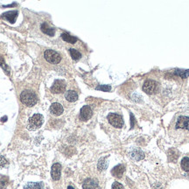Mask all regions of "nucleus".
I'll list each match as a JSON object with an SVG mask.
<instances>
[{"instance_id": "obj_1", "label": "nucleus", "mask_w": 189, "mask_h": 189, "mask_svg": "<svg viewBox=\"0 0 189 189\" xmlns=\"http://www.w3.org/2000/svg\"><path fill=\"white\" fill-rule=\"evenodd\" d=\"M20 100L21 102L28 106V107H32L37 104L38 102V98H37L36 95L33 92L30 91V90H25L21 93L20 95Z\"/></svg>"}, {"instance_id": "obj_2", "label": "nucleus", "mask_w": 189, "mask_h": 189, "mask_svg": "<svg viewBox=\"0 0 189 189\" xmlns=\"http://www.w3.org/2000/svg\"><path fill=\"white\" fill-rule=\"evenodd\" d=\"M43 116L40 114H35L32 116H31L28 120V123H27V129L33 131L36 130L39 128L41 127V125L43 124Z\"/></svg>"}, {"instance_id": "obj_3", "label": "nucleus", "mask_w": 189, "mask_h": 189, "mask_svg": "<svg viewBox=\"0 0 189 189\" xmlns=\"http://www.w3.org/2000/svg\"><path fill=\"white\" fill-rule=\"evenodd\" d=\"M44 57L51 64H57L61 60V55L54 50H46L44 53Z\"/></svg>"}, {"instance_id": "obj_4", "label": "nucleus", "mask_w": 189, "mask_h": 189, "mask_svg": "<svg viewBox=\"0 0 189 189\" xmlns=\"http://www.w3.org/2000/svg\"><path fill=\"white\" fill-rule=\"evenodd\" d=\"M107 118H108L110 124L112 126L116 127V128H122L123 126L124 123H123V117L120 115H118V114L110 113V114L108 115Z\"/></svg>"}, {"instance_id": "obj_5", "label": "nucleus", "mask_w": 189, "mask_h": 189, "mask_svg": "<svg viewBox=\"0 0 189 189\" xmlns=\"http://www.w3.org/2000/svg\"><path fill=\"white\" fill-rule=\"evenodd\" d=\"M159 85L156 81L153 80H147L143 85V90L148 95H152L158 90Z\"/></svg>"}, {"instance_id": "obj_6", "label": "nucleus", "mask_w": 189, "mask_h": 189, "mask_svg": "<svg viewBox=\"0 0 189 189\" xmlns=\"http://www.w3.org/2000/svg\"><path fill=\"white\" fill-rule=\"evenodd\" d=\"M66 89V83L61 80H56L55 81L53 86L51 87V91L55 94H60L63 93Z\"/></svg>"}, {"instance_id": "obj_7", "label": "nucleus", "mask_w": 189, "mask_h": 189, "mask_svg": "<svg viewBox=\"0 0 189 189\" xmlns=\"http://www.w3.org/2000/svg\"><path fill=\"white\" fill-rule=\"evenodd\" d=\"M175 127L177 129L189 130V117L186 116H180L178 118Z\"/></svg>"}, {"instance_id": "obj_8", "label": "nucleus", "mask_w": 189, "mask_h": 189, "mask_svg": "<svg viewBox=\"0 0 189 189\" xmlns=\"http://www.w3.org/2000/svg\"><path fill=\"white\" fill-rule=\"evenodd\" d=\"M92 116V110L91 108L88 105L83 106L81 109V113H80V118L82 121H87Z\"/></svg>"}, {"instance_id": "obj_9", "label": "nucleus", "mask_w": 189, "mask_h": 189, "mask_svg": "<svg viewBox=\"0 0 189 189\" xmlns=\"http://www.w3.org/2000/svg\"><path fill=\"white\" fill-rule=\"evenodd\" d=\"M61 165L58 163H56L52 166V170H51V175L52 179L54 180H59L61 178Z\"/></svg>"}, {"instance_id": "obj_10", "label": "nucleus", "mask_w": 189, "mask_h": 189, "mask_svg": "<svg viewBox=\"0 0 189 189\" xmlns=\"http://www.w3.org/2000/svg\"><path fill=\"white\" fill-rule=\"evenodd\" d=\"M82 187L83 189H100V187L97 182L92 179H87L83 182Z\"/></svg>"}, {"instance_id": "obj_11", "label": "nucleus", "mask_w": 189, "mask_h": 189, "mask_svg": "<svg viewBox=\"0 0 189 189\" xmlns=\"http://www.w3.org/2000/svg\"><path fill=\"white\" fill-rule=\"evenodd\" d=\"M50 112L55 116H60L63 113V107L62 105L58 103H55L50 107Z\"/></svg>"}, {"instance_id": "obj_12", "label": "nucleus", "mask_w": 189, "mask_h": 189, "mask_svg": "<svg viewBox=\"0 0 189 189\" xmlns=\"http://www.w3.org/2000/svg\"><path fill=\"white\" fill-rule=\"evenodd\" d=\"M18 16V12L17 11H11V12H7L6 13H4L2 15V18H5L7 19L10 23L13 24L16 21V18Z\"/></svg>"}, {"instance_id": "obj_13", "label": "nucleus", "mask_w": 189, "mask_h": 189, "mask_svg": "<svg viewBox=\"0 0 189 189\" xmlns=\"http://www.w3.org/2000/svg\"><path fill=\"white\" fill-rule=\"evenodd\" d=\"M124 171H125V167H124V165H116V166H115V167L112 169L111 173H112V175H113L114 177L121 178L123 176V174Z\"/></svg>"}, {"instance_id": "obj_14", "label": "nucleus", "mask_w": 189, "mask_h": 189, "mask_svg": "<svg viewBox=\"0 0 189 189\" xmlns=\"http://www.w3.org/2000/svg\"><path fill=\"white\" fill-rule=\"evenodd\" d=\"M130 157L134 159V160H136V161H139L141 159H144L145 154H144V153H143L142 151H140V150L134 149V150H132V151L130 152Z\"/></svg>"}, {"instance_id": "obj_15", "label": "nucleus", "mask_w": 189, "mask_h": 189, "mask_svg": "<svg viewBox=\"0 0 189 189\" xmlns=\"http://www.w3.org/2000/svg\"><path fill=\"white\" fill-rule=\"evenodd\" d=\"M65 98L67 99L68 102L74 103L78 99V95L77 93L74 90H68L65 93Z\"/></svg>"}, {"instance_id": "obj_16", "label": "nucleus", "mask_w": 189, "mask_h": 189, "mask_svg": "<svg viewBox=\"0 0 189 189\" xmlns=\"http://www.w3.org/2000/svg\"><path fill=\"white\" fill-rule=\"evenodd\" d=\"M61 38H62V40H63L64 41H67V42L71 43V44H74V43L77 41V39H76L75 37L71 36V35H69L67 32L62 33V34H61Z\"/></svg>"}, {"instance_id": "obj_17", "label": "nucleus", "mask_w": 189, "mask_h": 189, "mask_svg": "<svg viewBox=\"0 0 189 189\" xmlns=\"http://www.w3.org/2000/svg\"><path fill=\"white\" fill-rule=\"evenodd\" d=\"M24 189H42V184L39 182H29L25 186Z\"/></svg>"}, {"instance_id": "obj_18", "label": "nucleus", "mask_w": 189, "mask_h": 189, "mask_svg": "<svg viewBox=\"0 0 189 189\" xmlns=\"http://www.w3.org/2000/svg\"><path fill=\"white\" fill-rule=\"evenodd\" d=\"M41 30L43 32H45L46 34H48L50 36H54V34H55V29L50 28L46 23L41 25Z\"/></svg>"}, {"instance_id": "obj_19", "label": "nucleus", "mask_w": 189, "mask_h": 189, "mask_svg": "<svg viewBox=\"0 0 189 189\" xmlns=\"http://www.w3.org/2000/svg\"><path fill=\"white\" fill-rule=\"evenodd\" d=\"M69 53H70V55H71L72 59H73V60H74V61H77V60H79V59H81V53H80V52H78L77 50H75V49L71 48L70 50H69Z\"/></svg>"}, {"instance_id": "obj_20", "label": "nucleus", "mask_w": 189, "mask_h": 189, "mask_svg": "<svg viewBox=\"0 0 189 189\" xmlns=\"http://www.w3.org/2000/svg\"><path fill=\"white\" fill-rule=\"evenodd\" d=\"M8 184V177L5 175H0V189H5Z\"/></svg>"}, {"instance_id": "obj_21", "label": "nucleus", "mask_w": 189, "mask_h": 189, "mask_svg": "<svg viewBox=\"0 0 189 189\" xmlns=\"http://www.w3.org/2000/svg\"><path fill=\"white\" fill-rule=\"evenodd\" d=\"M181 168L185 172H189V158L186 157L181 160Z\"/></svg>"}, {"instance_id": "obj_22", "label": "nucleus", "mask_w": 189, "mask_h": 189, "mask_svg": "<svg viewBox=\"0 0 189 189\" xmlns=\"http://www.w3.org/2000/svg\"><path fill=\"white\" fill-rule=\"evenodd\" d=\"M175 74L180 76L181 78H187L189 75V70H182V69H177L175 71Z\"/></svg>"}, {"instance_id": "obj_23", "label": "nucleus", "mask_w": 189, "mask_h": 189, "mask_svg": "<svg viewBox=\"0 0 189 189\" xmlns=\"http://www.w3.org/2000/svg\"><path fill=\"white\" fill-rule=\"evenodd\" d=\"M169 155H168V159H169V160L170 161H172V162H174L175 160H177L178 159V155H177V151H175V150H170L169 151V153H168Z\"/></svg>"}, {"instance_id": "obj_24", "label": "nucleus", "mask_w": 189, "mask_h": 189, "mask_svg": "<svg viewBox=\"0 0 189 189\" xmlns=\"http://www.w3.org/2000/svg\"><path fill=\"white\" fill-rule=\"evenodd\" d=\"M108 166V162L105 161V159H101L98 162V169L100 171H103L104 169H106Z\"/></svg>"}, {"instance_id": "obj_25", "label": "nucleus", "mask_w": 189, "mask_h": 189, "mask_svg": "<svg viewBox=\"0 0 189 189\" xmlns=\"http://www.w3.org/2000/svg\"><path fill=\"white\" fill-rule=\"evenodd\" d=\"M97 90H103L104 92H109L111 90V87L110 85H100L96 87Z\"/></svg>"}, {"instance_id": "obj_26", "label": "nucleus", "mask_w": 189, "mask_h": 189, "mask_svg": "<svg viewBox=\"0 0 189 189\" xmlns=\"http://www.w3.org/2000/svg\"><path fill=\"white\" fill-rule=\"evenodd\" d=\"M6 164H7V160H6V158L4 156L0 155V169L5 167Z\"/></svg>"}, {"instance_id": "obj_27", "label": "nucleus", "mask_w": 189, "mask_h": 189, "mask_svg": "<svg viewBox=\"0 0 189 189\" xmlns=\"http://www.w3.org/2000/svg\"><path fill=\"white\" fill-rule=\"evenodd\" d=\"M0 66L3 67L5 70H6V73L9 74L8 73V68H7V66H6V62H5V60H4V58H3V57H1V56H0Z\"/></svg>"}, {"instance_id": "obj_28", "label": "nucleus", "mask_w": 189, "mask_h": 189, "mask_svg": "<svg viewBox=\"0 0 189 189\" xmlns=\"http://www.w3.org/2000/svg\"><path fill=\"white\" fill-rule=\"evenodd\" d=\"M112 189H124L123 187L122 184L118 183V182H114L112 185Z\"/></svg>"}, {"instance_id": "obj_29", "label": "nucleus", "mask_w": 189, "mask_h": 189, "mask_svg": "<svg viewBox=\"0 0 189 189\" xmlns=\"http://www.w3.org/2000/svg\"><path fill=\"white\" fill-rule=\"evenodd\" d=\"M130 119H131V128L134 127V123H135V118L133 117V115L130 114Z\"/></svg>"}, {"instance_id": "obj_30", "label": "nucleus", "mask_w": 189, "mask_h": 189, "mask_svg": "<svg viewBox=\"0 0 189 189\" xmlns=\"http://www.w3.org/2000/svg\"><path fill=\"white\" fill-rule=\"evenodd\" d=\"M1 121H2V122H6V121H7V116L2 117V118H1Z\"/></svg>"}, {"instance_id": "obj_31", "label": "nucleus", "mask_w": 189, "mask_h": 189, "mask_svg": "<svg viewBox=\"0 0 189 189\" xmlns=\"http://www.w3.org/2000/svg\"><path fill=\"white\" fill-rule=\"evenodd\" d=\"M67 189H74V188L73 187H71V186H69V187H67Z\"/></svg>"}]
</instances>
